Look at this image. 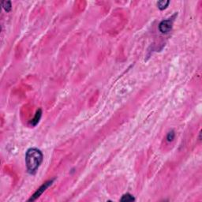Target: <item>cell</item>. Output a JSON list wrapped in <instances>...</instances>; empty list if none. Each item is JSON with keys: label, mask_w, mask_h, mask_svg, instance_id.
<instances>
[{"label": "cell", "mask_w": 202, "mask_h": 202, "mask_svg": "<svg viewBox=\"0 0 202 202\" xmlns=\"http://www.w3.org/2000/svg\"><path fill=\"white\" fill-rule=\"evenodd\" d=\"M43 159V155L40 149L37 148H31L25 154V163L28 172L34 175L37 172Z\"/></svg>", "instance_id": "cell-1"}, {"label": "cell", "mask_w": 202, "mask_h": 202, "mask_svg": "<svg viewBox=\"0 0 202 202\" xmlns=\"http://www.w3.org/2000/svg\"><path fill=\"white\" fill-rule=\"evenodd\" d=\"M53 182L54 179H51V180L47 181V182H46L45 183H43V185L40 186L39 189H37V191L33 193V195L29 199V201H36L37 198H39L40 196L43 194V193H44V191H45L50 186H51V184L53 183Z\"/></svg>", "instance_id": "cell-2"}, {"label": "cell", "mask_w": 202, "mask_h": 202, "mask_svg": "<svg viewBox=\"0 0 202 202\" xmlns=\"http://www.w3.org/2000/svg\"><path fill=\"white\" fill-rule=\"evenodd\" d=\"M173 21L174 20L172 18L162 21L159 25V32L162 33H167L171 32V30L172 29Z\"/></svg>", "instance_id": "cell-3"}, {"label": "cell", "mask_w": 202, "mask_h": 202, "mask_svg": "<svg viewBox=\"0 0 202 202\" xmlns=\"http://www.w3.org/2000/svg\"><path fill=\"white\" fill-rule=\"evenodd\" d=\"M41 115H42V111L41 109H39L36 113V115L35 117L33 118L32 121L30 122V124L33 126H36L38 124V123L40 122V118H41Z\"/></svg>", "instance_id": "cell-4"}, {"label": "cell", "mask_w": 202, "mask_h": 202, "mask_svg": "<svg viewBox=\"0 0 202 202\" xmlns=\"http://www.w3.org/2000/svg\"><path fill=\"white\" fill-rule=\"evenodd\" d=\"M120 201L123 202L134 201H135V197L132 194H130V193H126V194L123 195V197L120 199Z\"/></svg>", "instance_id": "cell-5"}, {"label": "cell", "mask_w": 202, "mask_h": 202, "mask_svg": "<svg viewBox=\"0 0 202 202\" xmlns=\"http://www.w3.org/2000/svg\"><path fill=\"white\" fill-rule=\"evenodd\" d=\"M2 7L3 8V10L6 12H10L12 8V5H11V2L10 1H3L1 3Z\"/></svg>", "instance_id": "cell-6"}, {"label": "cell", "mask_w": 202, "mask_h": 202, "mask_svg": "<svg viewBox=\"0 0 202 202\" xmlns=\"http://www.w3.org/2000/svg\"><path fill=\"white\" fill-rule=\"evenodd\" d=\"M169 3L170 1H165V0L159 1V2H157V7H158V8H159L160 10H163L168 7Z\"/></svg>", "instance_id": "cell-7"}, {"label": "cell", "mask_w": 202, "mask_h": 202, "mask_svg": "<svg viewBox=\"0 0 202 202\" xmlns=\"http://www.w3.org/2000/svg\"><path fill=\"white\" fill-rule=\"evenodd\" d=\"M175 131H174V130H171V131H170V132L167 133V141L171 142V141H172L173 140L175 139Z\"/></svg>", "instance_id": "cell-8"}]
</instances>
